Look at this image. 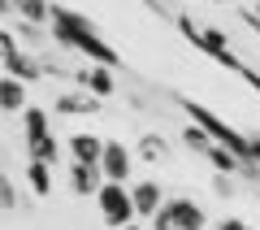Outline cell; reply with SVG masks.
Listing matches in <instances>:
<instances>
[{"label": "cell", "instance_id": "29", "mask_svg": "<svg viewBox=\"0 0 260 230\" xmlns=\"http://www.w3.org/2000/svg\"><path fill=\"white\" fill-rule=\"evenodd\" d=\"M0 74H5V70H0Z\"/></svg>", "mask_w": 260, "mask_h": 230}, {"label": "cell", "instance_id": "3", "mask_svg": "<svg viewBox=\"0 0 260 230\" xmlns=\"http://www.w3.org/2000/svg\"><path fill=\"white\" fill-rule=\"evenodd\" d=\"M174 26L182 31V39H186L191 48H200L204 56H213V61H221L225 70H239V65H243L239 56H234L230 39H225L221 31H217V26H200V22H195L191 13H174Z\"/></svg>", "mask_w": 260, "mask_h": 230}, {"label": "cell", "instance_id": "26", "mask_svg": "<svg viewBox=\"0 0 260 230\" xmlns=\"http://www.w3.org/2000/svg\"><path fill=\"white\" fill-rule=\"evenodd\" d=\"M0 18H13V0H0Z\"/></svg>", "mask_w": 260, "mask_h": 230}, {"label": "cell", "instance_id": "7", "mask_svg": "<svg viewBox=\"0 0 260 230\" xmlns=\"http://www.w3.org/2000/svg\"><path fill=\"white\" fill-rule=\"evenodd\" d=\"M160 209H165V217H169V226H174V230H204L208 226L204 209H200L195 200H186V195H174V200H165Z\"/></svg>", "mask_w": 260, "mask_h": 230}, {"label": "cell", "instance_id": "12", "mask_svg": "<svg viewBox=\"0 0 260 230\" xmlns=\"http://www.w3.org/2000/svg\"><path fill=\"white\" fill-rule=\"evenodd\" d=\"M100 152H104V139L100 135H87V130L70 135V157H74L78 165H100Z\"/></svg>", "mask_w": 260, "mask_h": 230}, {"label": "cell", "instance_id": "9", "mask_svg": "<svg viewBox=\"0 0 260 230\" xmlns=\"http://www.w3.org/2000/svg\"><path fill=\"white\" fill-rule=\"evenodd\" d=\"M0 70L9 74V78H18V83H39L44 78V65H39V56L35 52H26V48H18V52H9L5 61H0Z\"/></svg>", "mask_w": 260, "mask_h": 230}, {"label": "cell", "instance_id": "6", "mask_svg": "<svg viewBox=\"0 0 260 230\" xmlns=\"http://www.w3.org/2000/svg\"><path fill=\"white\" fill-rule=\"evenodd\" d=\"M100 178L104 183H130V169H135V152H130L121 139H104V152H100Z\"/></svg>", "mask_w": 260, "mask_h": 230}, {"label": "cell", "instance_id": "22", "mask_svg": "<svg viewBox=\"0 0 260 230\" xmlns=\"http://www.w3.org/2000/svg\"><path fill=\"white\" fill-rule=\"evenodd\" d=\"M0 209H13V183L0 174Z\"/></svg>", "mask_w": 260, "mask_h": 230}, {"label": "cell", "instance_id": "2", "mask_svg": "<svg viewBox=\"0 0 260 230\" xmlns=\"http://www.w3.org/2000/svg\"><path fill=\"white\" fill-rule=\"evenodd\" d=\"M178 104H182V113H186V118H191V126H200V130H204L208 139H213V143L230 148V152H234V157H239V161H251L247 135H243V130H234L230 122L221 118V113H213V109H208V104H200V100H178Z\"/></svg>", "mask_w": 260, "mask_h": 230}, {"label": "cell", "instance_id": "28", "mask_svg": "<svg viewBox=\"0 0 260 230\" xmlns=\"http://www.w3.org/2000/svg\"><path fill=\"white\" fill-rule=\"evenodd\" d=\"M256 13H260V5H256Z\"/></svg>", "mask_w": 260, "mask_h": 230}, {"label": "cell", "instance_id": "1", "mask_svg": "<svg viewBox=\"0 0 260 230\" xmlns=\"http://www.w3.org/2000/svg\"><path fill=\"white\" fill-rule=\"evenodd\" d=\"M48 22H52V39H56L61 48L83 52L91 65H109V70H117V65H121L117 48L100 35V26H95L87 13L70 9V5H52V9H48Z\"/></svg>", "mask_w": 260, "mask_h": 230}, {"label": "cell", "instance_id": "18", "mask_svg": "<svg viewBox=\"0 0 260 230\" xmlns=\"http://www.w3.org/2000/svg\"><path fill=\"white\" fill-rule=\"evenodd\" d=\"M13 35H18V44H26V52H30V48H44V31H39L35 22H22Z\"/></svg>", "mask_w": 260, "mask_h": 230}, {"label": "cell", "instance_id": "23", "mask_svg": "<svg viewBox=\"0 0 260 230\" xmlns=\"http://www.w3.org/2000/svg\"><path fill=\"white\" fill-rule=\"evenodd\" d=\"M217 230H251V226L239 221V217H225V221H217Z\"/></svg>", "mask_w": 260, "mask_h": 230}, {"label": "cell", "instance_id": "20", "mask_svg": "<svg viewBox=\"0 0 260 230\" xmlns=\"http://www.w3.org/2000/svg\"><path fill=\"white\" fill-rule=\"evenodd\" d=\"M18 35H13V31H5V26H0V61H5V56H9V52H18Z\"/></svg>", "mask_w": 260, "mask_h": 230}, {"label": "cell", "instance_id": "27", "mask_svg": "<svg viewBox=\"0 0 260 230\" xmlns=\"http://www.w3.org/2000/svg\"><path fill=\"white\" fill-rule=\"evenodd\" d=\"M117 230H143V226H135V221H126V226H117Z\"/></svg>", "mask_w": 260, "mask_h": 230}, {"label": "cell", "instance_id": "13", "mask_svg": "<svg viewBox=\"0 0 260 230\" xmlns=\"http://www.w3.org/2000/svg\"><path fill=\"white\" fill-rule=\"evenodd\" d=\"M22 174H26L30 195H39V200H44V195H52V165H48V161H35V157H30Z\"/></svg>", "mask_w": 260, "mask_h": 230}, {"label": "cell", "instance_id": "16", "mask_svg": "<svg viewBox=\"0 0 260 230\" xmlns=\"http://www.w3.org/2000/svg\"><path fill=\"white\" fill-rule=\"evenodd\" d=\"M48 9H52V0H13V18L22 22H48Z\"/></svg>", "mask_w": 260, "mask_h": 230}, {"label": "cell", "instance_id": "25", "mask_svg": "<svg viewBox=\"0 0 260 230\" xmlns=\"http://www.w3.org/2000/svg\"><path fill=\"white\" fill-rule=\"evenodd\" d=\"M247 148H251V161L260 165V135H247Z\"/></svg>", "mask_w": 260, "mask_h": 230}, {"label": "cell", "instance_id": "5", "mask_svg": "<svg viewBox=\"0 0 260 230\" xmlns=\"http://www.w3.org/2000/svg\"><path fill=\"white\" fill-rule=\"evenodd\" d=\"M95 204H100L104 230H117V226H126V221H135V204H130L126 183H100L95 187Z\"/></svg>", "mask_w": 260, "mask_h": 230}, {"label": "cell", "instance_id": "8", "mask_svg": "<svg viewBox=\"0 0 260 230\" xmlns=\"http://www.w3.org/2000/svg\"><path fill=\"white\" fill-rule=\"evenodd\" d=\"M130 204H135V217H152V213L165 204V191H160L156 178H139V183H126Z\"/></svg>", "mask_w": 260, "mask_h": 230}, {"label": "cell", "instance_id": "4", "mask_svg": "<svg viewBox=\"0 0 260 230\" xmlns=\"http://www.w3.org/2000/svg\"><path fill=\"white\" fill-rule=\"evenodd\" d=\"M22 143H26V152L35 161H48V165L61 161V148H56L48 109H39V104H26V109H22Z\"/></svg>", "mask_w": 260, "mask_h": 230}, {"label": "cell", "instance_id": "10", "mask_svg": "<svg viewBox=\"0 0 260 230\" xmlns=\"http://www.w3.org/2000/svg\"><path fill=\"white\" fill-rule=\"evenodd\" d=\"M100 113V96L91 92H61L56 96V118H95Z\"/></svg>", "mask_w": 260, "mask_h": 230}, {"label": "cell", "instance_id": "19", "mask_svg": "<svg viewBox=\"0 0 260 230\" xmlns=\"http://www.w3.org/2000/svg\"><path fill=\"white\" fill-rule=\"evenodd\" d=\"M182 143L191 148V152H204V148L213 143V139H208V135H204V130H200V126H186V130H182Z\"/></svg>", "mask_w": 260, "mask_h": 230}, {"label": "cell", "instance_id": "17", "mask_svg": "<svg viewBox=\"0 0 260 230\" xmlns=\"http://www.w3.org/2000/svg\"><path fill=\"white\" fill-rule=\"evenodd\" d=\"M139 157H148V161H165V157H169L165 139H160V135H143V143H139Z\"/></svg>", "mask_w": 260, "mask_h": 230}, {"label": "cell", "instance_id": "14", "mask_svg": "<svg viewBox=\"0 0 260 230\" xmlns=\"http://www.w3.org/2000/svg\"><path fill=\"white\" fill-rule=\"evenodd\" d=\"M0 109L5 113H22L26 109V83L9 78V74H0Z\"/></svg>", "mask_w": 260, "mask_h": 230}, {"label": "cell", "instance_id": "15", "mask_svg": "<svg viewBox=\"0 0 260 230\" xmlns=\"http://www.w3.org/2000/svg\"><path fill=\"white\" fill-rule=\"evenodd\" d=\"M100 183H104V178H100L95 165H78V161L70 165V191H74V195H95Z\"/></svg>", "mask_w": 260, "mask_h": 230}, {"label": "cell", "instance_id": "24", "mask_svg": "<svg viewBox=\"0 0 260 230\" xmlns=\"http://www.w3.org/2000/svg\"><path fill=\"white\" fill-rule=\"evenodd\" d=\"M243 22H247V26L260 35V13H256V9H243Z\"/></svg>", "mask_w": 260, "mask_h": 230}, {"label": "cell", "instance_id": "11", "mask_svg": "<svg viewBox=\"0 0 260 230\" xmlns=\"http://www.w3.org/2000/svg\"><path fill=\"white\" fill-rule=\"evenodd\" d=\"M74 78H78V87H83V92L100 96V100L117 92V78H113V70H109V65H91V70H78Z\"/></svg>", "mask_w": 260, "mask_h": 230}, {"label": "cell", "instance_id": "21", "mask_svg": "<svg viewBox=\"0 0 260 230\" xmlns=\"http://www.w3.org/2000/svg\"><path fill=\"white\" fill-rule=\"evenodd\" d=\"M213 191L221 195V200H230V195H234V183H230V174H213Z\"/></svg>", "mask_w": 260, "mask_h": 230}]
</instances>
